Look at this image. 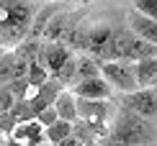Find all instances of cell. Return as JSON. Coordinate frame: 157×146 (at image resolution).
Returning <instances> with one entry per match:
<instances>
[{
    "instance_id": "2e32d148",
    "label": "cell",
    "mask_w": 157,
    "mask_h": 146,
    "mask_svg": "<svg viewBox=\"0 0 157 146\" xmlns=\"http://www.w3.org/2000/svg\"><path fill=\"white\" fill-rule=\"evenodd\" d=\"M75 59H77V79L101 75V62H98L93 54H88V51H80Z\"/></svg>"
},
{
    "instance_id": "ba28073f",
    "label": "cell",
    "mask_w": 157,
    "mask_h": 146,
    "mask_svg": "<svg viewBox=\"0 0 157 146\" xmlns=\"http://www.w3.org/2000/svg\"><path fill=\"white\" fill-rule=\"evenodd\" d=\"M88 28H90V26L82 21V16L75 13L72 21H70V26H67V31H64V36H62V41L67 44L75 54L88 51Z\"/></svg>"
},
{
    "instance_id": "8992f818",
    "label": "cell",
    "mask_w": 157,
    "mask_h": 146,
    "mask_svg": "<svg viewBox=\"0 0 157 146\" xmlns=\"http://www.w3.org/2000/svg\"><path fill=\"white\" fill-rule=\"evenodd\" d=\"M113 36V26L111 23H93L88 28V54H93L98 62H108V46Z\"/></svg>"
},
{
    "instance_id": "9a60e30c",
    "label": "cell",
    "mask_w": 157,
    "mask_h": 146,
    "mask_svg": "<svg viewBox=\"0 0 157 146\" xmlns=\"http://www.w3.org/2000/svg\"><path fill=\"white\" fill-rule=\"evenodd\" d=\"M72 133V121H64V118H57L54 123L44 126V136H47V144H57L59 146L62 138H67Z\"/></svg>"
},
{
    "instance_id": "d6986e66",
    "label": "cell",
    "mask_w": 157,
    "mask_h": 146,
    "mask_svg": "<svg viewBox=\"0 0 157 146\" xmlns=\"http://www.w3.org/2000/svg\"><path fill=\"white\" fill-rule=\"evenodd\" d=\"M34 118H36V121L41 123V126H49V123H54L57 118H59V113H57L54 103H52V105H47V108H41V110H39V113H36Z\"/></svg>"
},
{
    "instance_id": "7402d4cb",
    "label": "cell",
    "mask_w": 157,
    "mask_h": 146,
    "mask_svg": "<svg viewBox=\"0 0 157 146\" xmlns=\"http://www.w3.org/2000/svg\"><path fill=\"white\" fill-rule=\"evenodd\" d=\"M5 138H8V136H5V133H3V128H0V144H8Z\"/></svg>"
},
{
    "instance_id": "ac0fdd59",
    "label": "cell",
    "mask_w": 157,
    "mask_h": 146,
    "mask_svg": "<svg viewBox=\"0 0 157 146\" xmlns=\"http://www.w3.org/2000/svg\"><path fill=\"white\" fill-rule=\"evenodd\" d=\"M52 77H57L59 82L64 85V87H70V85H75L77 82V59H75V54L67 59V64L57 72V75H52Z\"/></svg>"
},
{
    "instance_id": "9c48e42d",
    "label": "cell",
    "mask_w": 157,
    "mask_h": 146,
    "mask_svg": "<svg viewBox=\"0 0 157 146\" xmlns=\"http://www.w3.org/2000/svg\"><path fill=\"white\" fill-rule=\"evenodd\" d=\"M26 72H29V62L21 59L16 51L5 49V54L0 57V85H8L16 77H26Z\"/></svg>"
},
{
    "instance_id": "8fae6325",
    "label": "cell",
    "mask_w": 157,
    "mask_h": 146,
    "mask_svg": "<svg viewBox=\"0 0 157 146\" xmlns=\"http://www.w3.org/2000/svg\"><path fill=\"white\" fill-rule=\"evenodd\" d=\"M72 16H75V13L59 8L54 16L49 18L47 28H44V34H41V41H62V36H64V31H67L70 21H72Z\"/></svg>"
},
{
    "instance_id": "3957f363",
    "label": "cell",
    "mask_w": 157,
    "mask_h": 146,
    "mask_svg": "<svg viewBox=\"0 0 157 146\" xmlns=\"http://www.w3.org/2000/svg\"><path fill=\"white\" fill-rule=\"evenodd\" d=\"M101 75L111 82V87L116 92H132L139 87L136 82V72H134V62H126V59H108V62L101 64Z\"/></svg>"
},
{
    "instance_id": "5b68a950",
    "label": "cell",
    "mask_w": 157,
    "mask_h": 146,
    "mask_svg": "<svg viewBox=\"0 0 157 146\" xmlns=\"http://www.w3.org/2000/svg\"><path fill=\"white\" fill-rule=\"evenodd\" d=\"M72 92L77 97H93V100H111L113 97V87L111 82L103 75H95V77H82L72 85Z\"/></svg>"
},
{
    "instance_id": "52a82bcc",
    "label": "cell",
    "mask_w": 157,
    "mask_h": 146,
    "mask_svg": "<svg viewBox=\"0 0 157 146\" xmlns=\"http://www.w3.org/2000/svg\"><path fill=\"white\" fill-rule=\"evenodd\" d=\"M75 51L70 49L64 41H44V51H41V62L47 64V69L52 75H57L64 64H67V59L72 57Z\"/></svg>"
},
{
    "instance_id": "44dd1931",
    "label": "cell",
    "mask_w": 157,
    "mask_h": 146,
    "mask_svg": "<svg viewBox=\"0 0 157 146\" xmlns=\"http://www.w3.org/2000/svg\"><path fill=\"white\" fill-rule=\"evenodd\" d=\"M77 144H80V141H77L75 133H70L67 138H62V141H59V146H77Z\"/></svg>"
},
{
    "instance_id": "277c9868",
    "label": "cell",
    "mask_w": 157,
    "mask_h": 146,
    "mask_svg": "<svg viewBox=\"0 0 157 146\" xmlns=\"http://www.w3.org/2000/svg\"><path fill=\"white\" fill-rule=\"evenodd\" d=\"M119 105L139 113V115H144V118L157 121V87L152 85V87H136L132 92H121Z\"/></svg>"
},
{
    "instance_id": "5bb4252c",
    "label": "cell",
    "mask_w": 157,
    "mask_h": 146,
    "mask_svg": "<svg viewBox=\"0 0 157 146\" xmlns=\"http://www.w3.org/2000/svg\"><path fill=\"white\" fill-rule=\"evenodd\" d=\"M54 108L59 113V118L64 121H77V95L70 90H62L54 100Z\"/></svg>"
},
{
    "instance_id": "603a6c76",
    "label": "cell",
    "mask_w": 157,
    "mask_h": 146,
    "mask_svg": "<svg viewBox=\"0 0 157 146\" xmlns=\"http://www.w3.org/2000/svg\"><path fill=\"white\" fill-rule=\"evenodd\" d=\"M155 87H157V85H155Z\"/></svg>"
},
{
    "instance_id": "6da1fadb",
    "label": "cell",
    "mask_w": 157,
    "mask_h": 146,
    "mask_svg": "<svg viewBox=\"0 0 157 146\" xmlns=\"http://www.w3.org/2000/svg\"><path fill=\"white\" fill-rule=\"evenodd\" d=\"M101 144H124V146L157 144V121L119 105V110H113V115H111L108 133Z\"/></svg>"
},
{
    "instance_id": "ffe728a7",
    "label": "cell",
    "mask_w": 157,
    "mask_h": 146,
    "mask_svg": "<svg viewBox=\"0 0 157 146\" xmlns=\"http://www.w3.org/2000/svg\"><path fill=\"white\" fill-rule=\"evenodd\" d=\"M134 10L144 13L149 18H157V0H134Z\"/></svg>"
},
{
    "instance_id": "7a4b0ae2",
    "label": "cell",
    "mask_w": 157,
    "mask_h": 146,
    "mask_svg": "<svg viewBox=\"0 0 157 146\" xmlns=\"http://www.w3.org/2000/svg\"><path fill=\"white\" fill-rule=\"evenodd\" d=\"M36 5L31 0H0V44L16 46L29 34Z\"/></svg>"
},
{
    "instance_id": "7c38bea8",
    "label": "cell",
    "mask_w": 157,
    "mask_h": 146,
    "mask_svg": "<svg viewBox=\"0 0 157 146\" xmlns=\"http://www.w3.org/2000/svg\"><path fill=\"white\" fill-rule=\"evenodd\" d=\"M57 10H59V0H54V3L44 5V8H39V10L34 13V18H31V26H29V34H26V38H41L44 28H47V23H49V18L54 16Z\"/></svg>"
},
{
    "instance_id": "cb8c5ba5",
    "label": "cell",
    "mask_w": 157,
    "mask_h": 146,
    "mask_svg": "<svg viewBox=\"0 0 157 146\" xmlns=\"http://www.w3.org/2000/svg\"><path fill=\"white\" fill-rule=\"evenodd\" d=\"M155 85H157V82H155Z\"/></svg>"
},
{
    "instance_id": "30bf717a",
    "label": "cell",
    "mask_w": 157,
    "mask_h": 146,
    "mask_svg": "<svg viewBox=\"0 0 157 146\" xmlns=\"http://www.w3.org/2000/svg\"><path fill=\"white\" fill-rule=\"evenodd\" d=\"M126 23H129V28H132L136 36L157 44V18H149V16H144V13H139V10H132L126 16Z\"/></svg>"
},
{
    "instance_id": "4fadbf2b",
    "label": "cell",
    "mask_w": 157,
    "mask_h": 146,
    "mask_svg": "<svg viewBox=\"0 0 157 146\" xmlns=\"http://www.w3.org/2000/svg\"><path fill=\"white\" fill-rule=\"evenodd\" d=\"M134 72H136V82L139 87H152L157 82V57H144L134 62Z\"/></svg>"
},
{
    "instance_id": "e0dca14e",
    "label": "cell",
    "mask_w": 157,
    "mask_h": 146,
    "mask_svg": "<svg viewBox=\"0 0 157 146\" xmlns=\"http://www.w3.org/2000/svg\"><path fill=\"white\" fill-rule=\"evenodd\" d=\"M49 77H52V72L47 69V64H44L41 59H36V62H29V72H26V79H29L31 90H36L39 85H44Z\"/></svg>"
}]
</instances>
